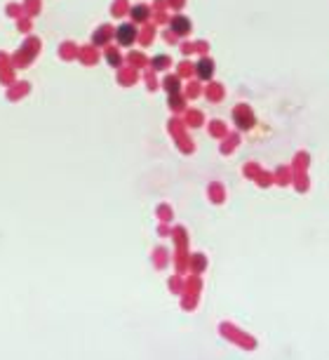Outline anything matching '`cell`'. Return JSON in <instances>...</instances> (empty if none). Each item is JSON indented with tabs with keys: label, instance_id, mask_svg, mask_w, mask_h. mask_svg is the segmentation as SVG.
Here are the masks:
<instances>
[{
	"label": "cell",
	"instance_id": "cell-1",
	"mask_svg": "<svg viewBox=\"0 0 329 360\" xmlns=\"http://www.w3.org/2000/svg\"><path fill=\"white\" fill-rule=\"evenodd\" d=\"M134 38H137V29H134V26L122 24V26L118 29V42H120V45H132Z\"/></svg>",
	"mask_w": 329,
	"mask_h": 360
},
{
	"label": "cell",
	"instance_id": "cell-3",
	"mask_svg": "<svg viewBox=\"0 0 329 360\" xmlns=\"http://www.w3.org/2000/svg\"><path fill=\"white\" fill-rule=\"evenodd\" d=\"M198 75H200V78H209V75H212V62L202 59V62L198 64Z\"/></svg>",
	"mask_w": 329,
	"mask_h": 360
},
{
	"label": "cell",
	"instance_id": "cell-2",
	"mask_svg": "<svg viewBox=\"0 0 329 360\" xmlns=\"http://www.w3.org/2000/svg\"><path fill=\"white\" fill-rule=\"evenodd\" d=\"M188 19H183V17H177V19L172 21V29H174V33H188Z\"/></svg>",
	"mask_w": 329,
	"mask_h": 360
},
{
	"label": "cell",
	"instance_id": "cell-4",
	"mask_svg": "<svg viewBox=\"0 0 329 360\" xmlns=\"http://www.w3.org/2000/svg\"><path fill=\"white\" fill-rule=\"evenodd\" d=\"M132 17H134V19H144V17H146V10H144V7H134V10H132Z\"/></svg>",
	"mask_w": 329,
	"mask_h": 360
}]
</instances>
